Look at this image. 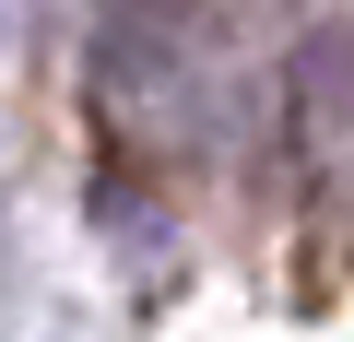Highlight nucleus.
<instances>
[{
    "mask_svg": "<svg viewBox=\"0 0 354 342\" xmlns=\"http://www.w3.org/2000/svg\"><path fill=\"white\" fill-rule=\"evenodd\" d=\"M330 71H342V36L319 24V36L295 48V142H307V178H330V130H342V118H330Z\"/></svg>",
    "mask_w": 354,
    "mask_h": 342,
    "instance_id": "obj_2",
    "label": "nucleus"
},
{
    "mask_svg": "<svg viewBox=\"0 0 354 342\" xmlns=\"http://www.w3.org/2000/svg\"><path fill=\"white\" fill-rule=\"evenodd\" d=\"M95 83H106V106L118 118H165L177 95H189V48H201V24H189V0H95Z\"/></svg>",
    "mask_w": 354,
    "mask_h": 342,
    "instance_id": "obj_1",
    "label": "nucleus"
}]
</instances>
